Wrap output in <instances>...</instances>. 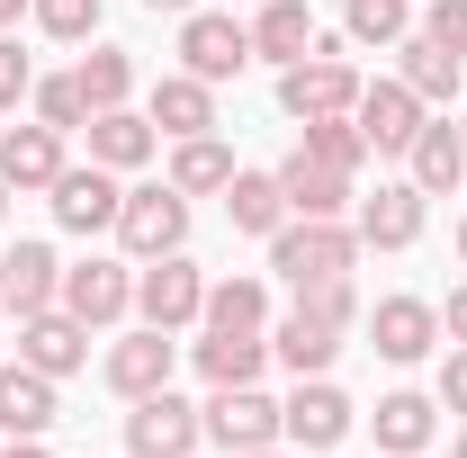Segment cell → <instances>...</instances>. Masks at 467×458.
Wrapping results in <instances>:
<instances>
[{
    "mask_svg": "<svg viewBox=\"0 0 467 458\" xmlns=\"http://www.w3.org/2000/svg\"><path fill=\"white\" fill-rule=\"evenodd\" d=\"M350 36H315V55L279 72V109L306 126V117H350L359 109V63L342 55Z\"/></svg>",
    "mask_w": 467,
    "mask_h": 458,
    "instance_id": "1",
    "label": "cell"
},
{
    "mask_svg": "<svg viewBox=\"0 0 467 458\" xmlns=\"http://www.w3.org/2000/svg\"><path fill=\"white\" fill-rule=\"evenodd\" d=\"M350 261H359V234L342 216H288V225L270 234V270L288 287L306 279H350Z\"/></svg>",
    "mask_w": 467,
    "mask_h": 458,
    "instance_id": "2",
    "label": "cell"
},
{
    "mask_svg": "<svg viewBox=\"0 0 467 458\" xmlns=\"http://www.w3.org/2000/svg\"><path fill=\"white\" fill-rule=\"evenodd\" d=\"M117 243L135 252V261H162L189 243V198H180L171 180H144V189H126V207H117Z\"/></svg>",
    "mask_w": 467,
    "mask_h": 458,
    "instance_id": "3",
    "label": "cell"
},
{
    "mask_svg": "<svg viewBox=\"0 0 467 458\" xmlns=\"http://www.w3.org/2000/svg\"><path fill=\"white\" fill-rule=\"evenodd\" d=\"M135 315H144V324H162V333L198 324V315H207V270H198L189 252L144 261V270H135Z\"/></svg>",
    "mask_w": 467,
    "mask_h": 458,
    "instance_id": "4",
    "label": "cell"
},
{
    "mask_svg": "<svg viewBox=\"0 0 467 458\" xmlns=\"http://www.w3.org/2000/svg\"><path fill=\"white\" fill-rule=\"evenodd\" d=\"M198 422H207V441L216 450H279V404L261 396V378L252 387H216V396L198 404Z\"/></svg>",
    "mask_w": 467,
    "mask_h": 458,
    "instance_id": "5",
    "label": "cell"
},
{
    "mask_svg": "<svg viewBox=\"0 0 467 458\" xmlns=\"http://www.w3.org/2000/svg\"><path fill=\"white\" fill-rule=\"evenodd\" d=\"M243 63H252V27H243L234 9H189V18H180V72L234 81Z\"/></svg>",
    "mask_w": 467,
    "mask_h": 458,
    "instance_id": "6",
    "label": "cell"
},
{
    "mask_svg": "<svg viewBox=\"0 0 467 458\" xmlns=\"http://www.w3.org/2000/svg\"><path fill=\"white\" fill-rule=\"evenodd\" d=\"M350 422H359V404L333 378H296V396L279 404V441H296V450H342Z\"/></svg>",
    "mask_w": 467,
    "mask_h": 458,
    "instance_id": "7",
    "label": "cell"
},
{
    "mask_svg": "<svg viewBox=\"0 0 467 458\" xmlns=\"http://www.w3.org/2000/svg\"><path fill=\"white\" fill-rule=\"evenodd\" d=\"M46 198H55L63 234H117V207H126V189H117L109 162H63V180L46 189Z\"/></svg>",
    "mask_w": 467,
    "mask_h": 458,
    "instance_id": "8",
    "label": "cell"
},
{
    "mask_svg": "<svg viewBox=\"0 0 467 458\" xmlns=\"http://www.w3.org/2000/svg\"><path fill=\"white\" fill-rule=\"evenodd\" d=\"M171 369H180V350H171L162 324H135V333L109 342V359H99V378H109L126 404H135V396H162V387H171Z\"/></svg>",
    "mask_w": 467,
    "mask_h": 458,
    "instance_id": "9",
    "label": "cell"
},
{
    "mask_svg": "<svg viewBox=\"0 0 467 458\" xmlns=\"http://www.w3.org/2000/svg\"><path fill=\"white\" fill-rule=\"evenodd\" d=\"M63 315H81L90 333H109V324H126L135 315V270L126 261H81V270H63Z\"/></svg>",
    "mask_w": 467,
    "mask_h": 458,
    "instance_id": "10",
    "label": "cell"
},
{
    "mask_svg": "<svg viewBox=\"0 0 467 458\" xmlns=\"http://www.w3.org/2000/svg\"><path fill=\"white\" fill-rule=\"evenodd\" d=\"M198 441H207L198 404H180L171 387H162V396H135V413H126V450L135 458H189Z\"/></svg>",
    "mask_w": 467,
    "mask_h": 458,
    "instance_id": "11",
    "label": "cell"
},
{
    "mask_svg": "<svg viewBox=\"0 0 467 458\" xmlns=\"http://www.w3.org/2000/svg\"><path fill=\"white\" fill-rule=\"evenodd\" d=\"M368 333H378V359L413 369V359L441 350V306H431V297H378V306H368Z\"/></svg>",
    "mask_w": 467,
    "mask_h": 458,
    "instance_id": "12",
    "label": "cell"
},
{
    "mask_svg": "<svg viewBox=\"0 0 467 458\" xmlns=\"http://www.w3.org/2000/svg\"><path fill=\"white\" fill-rule=\"evenodd\" d=\"M18 359L27 369H46V378H72V369H90V324L81 315H63V306H46V315H18Z\"/></svg>",
    "mask_w": 467,
    "mask_h": 458,
    "instance_id": "13",
    "label": "cell"
},
{
    "mask_svg": "<svg viewBox=\"0 0 467 458\" xmlns=\"http://www.w3.org/2000/svg\"><path fill=\"white\" fill-rule=\"evenodd\" d=\"M422 207H431V198H422L413 180H387L378 198H359L350 234H359L368 252H413V243H422Z\"/></svg>",
    "mask_w": 467,
    "mask_h": 458,
    "instance_id": "14",
    "label": "cell"
},
{
    "mask_svg": "<svg viewBox=\"0 0 467 458\" xmlns=\"http://www.w3.org/2000/svg\"><path fill=\"white\" fill-rule=\"evenodd\" d=\"M350 117H359L368 153H405L413 135H422V117H431V109L413 99L405 81H359V109H350Z\"/></svg>",
    "mask_w": 467,
    "mask_h": 458,
    "instance_id": "15",
    "label": "cell"
},
{
    "mask_svg": "<svg viewBox=\"0 0 467 458\" xmlns=\"http://www.w3.org/2000/svg\"><path fill=\"white\" fill-rule=\"evenodd\" d=\"M55 378L46 369H27V359H0V432L9 441H46L55 432Z\"/></svg>",
    "mask_w": 467,
    "mask_h": 458,
    "instance_id": "16",
    "label": "cell"
},
{
    "mask_svg": "<svg viewBox=\"0 0 467 458\" xmlns=\"http://www.w3.org/2000/svg\"><path fill=\"white\" fill-rule=\"evenodd\" d=\"M144 117H153V135H216V81H198V72H162L153 81V99H144Z\"/></svg>",
    "mask_w": 467,
    "mask_h": 458,
    "instance_id": "17",
    "label": "cell"
},
{
    "mask_svg": "<svg viewBox=\"0 0 467 458\" xmlns=\"http://www.w3.org/2000/svg\"><path fill=\"white\" fill-rule=\"evenodd\" d=\"M55 297H63L55 243H18V252H0V306H9V315H46Z\"/></svg>",
    "mask_w": 467,
    "mask_h": 458,
    "instance_id": "18",
    "label": "cell"
},
{
    "mask_svg": "<svg viewBox=\"0 0 467 458\" xmlns=\"http://www.w3.org/2000/svg\"><path fill=\"white\" fill-rule=\"evenodd\" d=\"M0 180H9V198H18V189H55V180H63V135L46 126V117H27V126L0 135Z\"/></svg>",
    "mask_w": 467,
    "mask_h": 458,
    "instance_id": "19",
    "label": "cell"
},
{
    "mask_svg": "<svg viewBox=\"0 0 467 458\" xmlns=\"http://www.w3.org/2000/svg\"><path fill=\"white\" fill-rule=\"evenodd\" d=\"M368 432H378V458H422V450H431V432H441V404L413 396V387H396V396H378Z\"/></svg>",
    "mask_w": 467,
    "mask_h": 458,
    "instance_id": "20",
    "label": "cell"
},
{
    "mask_svg": "<svg viewBox=\"0 0 467 458\" xmlns=\"http://www.w3.org/2000/svg\"><path fill=\"white\" fill-rule=\"evenodd\" d=\"M405 172H413L422 198H450V189L467 180V144H459V126H450V117H422V135L405 144Z\"/></svg>",
    "mask_w": 467,
    "mask_h": 458,
    "instance_id": "21",
    "label": "cell"
},
{
    "mask_svg": "<svg viewBox=\"0 0 467 458\" xmlns=\"http://www.w3.org/2000/svg\"><path fill=\"white\" fill-rule=\"evenodd\" d=\"M315 36H324V27H315V9H306V0H261V18H252V55L279 63V72L315 55Z\"/></svg>",
    "mask_w": 467,
    "mask_h": 458,
    "instance_id": "22",
    "label": "cell"
},
{
    "mask_svg": "<svg viewBox=\"0 0 467 458\" xmlns=\"http://www.w3.org/2000/svg\"><path fill=\"white\" fill-rule=\"evenodd\" d=\"M279 189H288V216H342L350 198V172H333V162H315V153H288L279 162Z\"/></svg>",
    "mask_w": 467,
    "mask_h": 458,
    "instance_id": "23",
    "label": "cell"
},
{
    "mask_svg": "<svg viewBox=\"0 0 467 458\" xmlns=\"http://www.w3.org/2000/svg\"><path fill=\"white\" fill-rule=\"evenodd\" d=\"M153 144H162V135H153L144 109H99L90 117V162H109V172H144Z\"/></svg>",
    "mask_w": 467,
    "mask_h": 458,
    "instance_id": "24",
    "label": "cell"
},
{
    "mask_svg": "<svg viewBox=\"0 0 467 458\" xmlns=\"http://www.w3.org/2000/svg\"><path fill=\"white\" fill-rule=\"evenodd\" d=\"M270 369V333H225V324H207V342H198V378L207 387H252Z\"/></svg>",
    "mask_w": 467,
    "mask_h": 458,
    "instance_id": "25",
    "label": "cell"
},
{
    "mask_svg": "<svg viewBox=\"0 0 467 458\" xmlns=\"http://www.w3.org/2000/svg\"><path fill=\"white\" fill-rule=\"evenodd\" d=\"M396 55H405V72H396V81H405V90H413V99H422V109H450V99H459L467 63H459V55H441V46H431L422 27H413V36H405V46H396Z\"/></svg>",
    "mask_w": 467,
    "mask_h": 458,
    "instance_id": "26",
    "label": "cell"
},
{
    "mask_svg": "<svg viewBox=\"0 0 467 458\" xmlns=\"http://www.w3.org/2000/svg\"><path fill=\"white\" fill-rule=\"evenodd\" d=\"M225 216H234V234H270L288 225V189H279V172H234L225 180Z\"/></svg>",
    "mask_w": 467,
    "mask_h": 458,
    "instance_id": "27",
    "label": "cell"
},
{
    "mask_svg": "<svg viewBox=\"0 0 467 458\" xmlns=\"http://www.w3.org/2000/svg\"><path fill=\"white\" fill-rule=\"evenodd\" d=\"M333 350H342V333H324V324H315V315H279V333H270V359H279V369H288V378H324V369H333Z\"/></svg>",
    "mask_w": 467,
    "mask_h": 458,
    "instance_id": "28",
    "label": "cell"
},
{
    "mask_svg": "<svg viewBox=\"0 0 467 458\" xmlns=\"http://www.w3.org/2000/svg\"><path fill=\"white\" fill-rule=\"evenodd\" d=\"M225 180H234V153L216 135H180L171 144V189L180 198H225Z\"/></svg>",
    "mask_w": 467,
    "mask_h": 458,
    "instance_id": "29",
    "label": "cell"
},
{
    "mask_svg": "<svg viewBox=\"0 0 467 458\" xmlns=\"http://www.w3.org/2000/svg\"><path fill=\"white\" fill-rule=\"evenodd\" d=\"M198 324H225V333H270V287H261V279H216Z\"/></svg>",
    "mask_w": 467,
    "mask_h": 458,
    "instance_id": "30",
    "label": "cell"
},
{
    "mask_svg": "<svg viewBox=\"0 0 467 458\" xmlns=\"http://www.w3.org/2000/svg\"><path fill=\"white\" fill-rule=\"evenodd\" d=\"M72 81H81V99H90V117H99V109H126L135 63H126V46H90V55L72 63Z\"/></svg>",
    "mask_w": 467,
    "mask_h": 458,
    "instance_id": "31",
    "label": "cell"
},
{
    "mask_svg": "<svg viewBox=\"0 0 467 458\" xmlns=\"http://www.w3.org/2000/svg\"><path fill=\"white\" fill-rule=\"evenodd\" d=\"M342 36L350 46H405L413 36V0H342Z\"/></svg>",
    "mask_w": 467,
    "mask_h": 458,
    "instance_id": "32",
    "label": "cell"
},
{
    "mask_svg": "<svg viewBox=\"0 0 467 458\" xmlns=\"http://www.w3.org/2000/svg\"><path fill=\"white\" fill-rule=\"evenodd\" d=\"M296 153H315V162H333V172L359 180V162H368V135H359V117H306V144Z\"/></svg>",
    "mask_w": 467,
    "mask_h": 458,
    "instance_id": "33",
    "label": "cell"
},
{
    "mask_svg": "<svg viewBox=\"0 0 467 458\" xmlns=\"http://www.w3.org/2000/svg\"><path fill=\"white\" fill-rule=\"evenodd\" d=\"M296 315H315L324 333H350V324H359V287L350 279H306L296 287Z\"/></svg>",
    "mask_w": 467,
    "mask_h": 458,
    "instance_id": "34",
    "label": "cell"
},
{
    "mask_svg": "<svg viewBox=\"0 0 467 458\" xmlns=\"http://www.w3.org/2000/svg\"><path fill=\"white\" fill-rule=\"evenodd\" d=\"M27 99H36V117H46L55 135H72V126H90V99H81V81H72V72H55V81H36Z\"/></svg>",
    "mask_w": 467,
    "mask_h": 458,
    "instance_id": "35",
    "label": "cell"
},
{
    "mask_svg": "<svg viewBox=\"0 0 467 458\" xmlns=\"http://www.w3.org/2000/svg\"><path fill=\"white\" fill-rule=\"evenodd\" d=\"M27 18H36L55 46H81V36H99V0H36Z\"/></svg>",
    "mask_w": 467,
    "mask_h": 458,
    "instance_id": "36",
    "label": "cell"
},
{
    "mask_svg": "<svg viewBox=\"0 0 467 458\" xmlns=\"http://www.w3.org/2000/svg\"><path fill=\"white\" fill-rule=\"evenodd\" d=\"M422 36H431L441 55L467 63V0H431V9H422Z\"/></svg>",
    "mask_w": 467,
    "mask_h": 458,
    "instance_id": "37",
    "label": "cell"
},
{
    "mask_svg": "<svg viewBox=\"0 0 467 458\" xmlns=\"http://www.w3.org/2000/svg\"><path fill=\"white\" fill-rule=\"evenodd\" d=\"M27 90H36V63L18 55V36H0V109H18Z\"/></svg>",
    "mask_w": 467,
    "mask_h": 458,
    "instance_id": "38",
    "label": "cell"
},
{
    "mask_svg": "<svg viewBox=\"0 0 467 458\" xmlns=\"http://www.w3.org/2000/svg\"><path fill=\"white\" fill-rule=\"evenodd\" d=\"M441 404L467 413V342H450V359H441Z\"/></svg>",
    "mask_w": 467,
    "mask_h": 458,
    "instance_id": "39",
    "label": "cell"
},
{
    "mask_svg": "<svg viewBox=\"0 0 467 458\" xmlns=\"http://www.w3.org/2000/svg\"><path fill=\"white\" fill-rule=\"evenodd\" d=\"M441 342H467V287H450V306H441Z\"/></svg>",
    "mask_w": 467,
    "mask_h": 458,
    "instance_id": "40",
    "label": "cell"
},
{
    "mask_svg": "<svg viewBox=\"0 0 467 458\" xmlns=\"http://www.w3.org/2000/svg\"><path fill=\"white\" fill-rule=\"evenodd\" d=\"M27 9H36V0H0V36H9V27H18Z\"/></svg>",
    "mask_w": 467,
    "mask_h": 458,
    "instance_id": "41",
    "label": "cell"
},
{
    "mask_svg": "<svg viewBox=\"0 0 467 458\" xmlns=\"http://www.w3.org/2000/svg\"><path fill=\"white\" fill-rule=\"evenodd\" d=\"M0 458H46V441H9V450H0Z\"/></svg>",
    "mask_w": 467,
    "mask_h": 458,
    "instance_id": "42",
    "label": "cell"
},
{
    "mask_svg": "<svg viewBox=\"0 0 467 458\" xmlns=\"http://www.w3.org/2000/svg\"><path fill=\"white\" fill-rule=\"evenodd\" d=\"M144 9H171V18H189V9H198V0H144Z\"/></svg>",
    "mask_w": 467,
    "mask_h": 458,
    "instance_id": "43",
    "label": "cell"
},
{
    "mask_svg": "<svg viewBox=\"0 0 467 458\" xmlns=\"http://www.w3.org/2000/svg\"><path fill=\"white\" fill-rule=\"evenodd\" d=\"M234 458H279V450H234Z\"/></svg>",
    "mask_w": 467,
    "mask_h": 458,
    "instance_id": "44",
    "label": "cell"
},
{
    "mask_svg": "<svg viewBox=\"0 0 467 458\" xmlns=\"http://www.w3.org/2000/svg\"><path fill=\"white\" fill-rule=\"evenodd\" d=\"M459 261H467V216H459Z\"/></svg>",
    "mask_w": 467,
    "mask_h": 458,
    "instance_id": "45",
    "label": "cell"
},
{
    "mask_svg": "<svg viewBox=\"0 0 467 458\" xmlns=\"http://www.w3.org/2000/svg\"><path fill=\"white\" fill-rule=\"evenodd\" d=\"M0 216H9V180H0Z\"/></svg>",
    "mask_w": 467,
    "mask_h": 458,
    "instance_id": "46",
    "label": "cell"
},
{
    "mask_svg": "<svg viewBox=\"0 0 467 458\" xmlns=\"http://www.w3.org/2000/svg\"><path fill=\"white\" fill-rule=\"evenodd\" d=\"M450 458H467V432H459V450H450Z\"/></svg>",
    "mask_w": 467,
    "mask_h": 458,
    "instance_id": "47",
    "label": "cell"
},
{
    "mask_svg": "<svg viewBox=\"0 0 467 458\" xmlns=\"http://www.w3.org/2000/svg\"><path fill=\"white\" fill-rule=\"evenodd\" d=\"M459 144H467V117H459Z\"/></svg>",
    "mask_w": 467,
    "mask_h": 458,
    "instance_id": "48",
    "label": "cell"
},
{
    "mask_svg": "<svg viewBox=\"0 0 467 458\" xmlns=\"http://www.w3.org/2000/svg\"><path fill=\"white\" fill-rule=\"evenodd\" d=\"M225 9H234V0H225ZM252 9H261V0H252Z\"/></svg>",
    "mask_w": 467,
    "mask_h": 458,
    "instance_id": "49",
    "label": "cell"
}]
</instances>
